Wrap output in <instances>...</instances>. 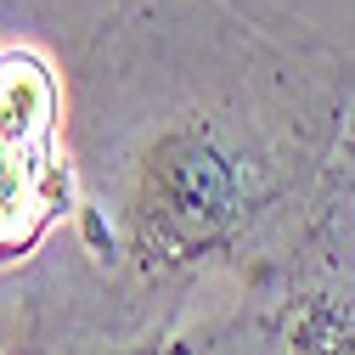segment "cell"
<instances>
[{"mask_svg":"<svg viewBox=\"0 0 355 355\" xmlns=\"http://www.w3.org/2000/svg\"><path fill=\"white\" fill-rule=\"evenodd\" d=\"M57 91L34 57L0 62V254L23 248L51 214Z\"/></svg>","mask_w":355,"mask_h":355,"instance_id":"obj_1","label":"cell"},{"mask_svg":"<svg viewBox=\"0 0 355 355\" xmlns=\"http://www.w3.org/2000/svg\"><path fill=\"white\" fill-rule=\"evenodd\" d=\"M141 220L169 248H198L232 220V169L198 136H169L141 175Z\"/></svg>","mask_w":355,"mask_h":355,"instance_id":"obj_2","label":"cell"},{"mask_svg":"<svg viewBox=\"0 0 355 355\" xmlns=\"http://www.w3.org/2000/svg\"><path fill=\"white\" fill-rule=\"evenodd\" d=\"M316 355H355V338H338V349H333V344H322Z\"/></svg>","mask_w":355,"mask_h":355,"instance_id":"obj_3","label":"cell"}]
</instances>
